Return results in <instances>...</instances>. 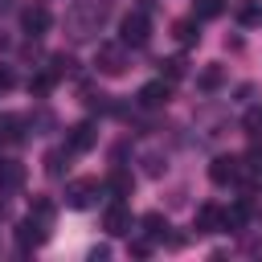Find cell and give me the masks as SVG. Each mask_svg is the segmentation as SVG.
<instances>
[{"label":"cell","mask_w":262,"mask_h":262,"mask_svg":"<svg viewBox=\"0 0 262 262\" xmlns=\"http://www.w3.org/2000/svg\"><path fill=\"white\" fill-rule=\"evenodd\" d=\"M119 41L131 45V49H143V45L151 41V20H147V12H127L123 25H119Z\"/></svg>","instance_id":"cell-1"},{"label":"cell","mask_w":262,"mask_h":262,"mask_svg":"<svg viewBox=\"0 0 262 262\" xmlns=\"http://www.w3.org/2000/svg\"><path fill=\"white\" fill-rule=\"evenodd\" d=\"M98 192H102V184H98V180H90V176L70 180V184H66V205H70V209H90Z\"/></svg>","instance_id":"cell-2"},{"label":"cell","mask_w":262,"mask_h":262,"mask_svg":"<svg viewBox=\"0 0 262 262\" xmlns=\"http://www.w3.org/2000/svg\"><path fill=\"white\" fill-rule=\"evenodd\" d=\"M45 237H49V221H41V217H33V213L16 225V246H20V250H37Z\"/></svg>","instance_id":"cell-3"},{"label":"cell","mask_w":262,"mask_h":262,"mask_svg":"<svg viewBox=\"0 0 262 262\" xmlns=\"http://www.w3.org/2000/svg\"><path fill=\"white\" fill-rule=\"evenodd\" d=\"M94 66L102 70V74H123L127 70V45L119 41V45H98V57H94Z\"/></svg>","instance_id":"cell-4"},{"label":"cell","mask_w":262,"mask_h":262,"mask_svg":"<svg viewBox=\"0 0 262 262\" xmlns=\"http://www.w3.org/2000/svg\"><path fill=\"white\" fill-rule=\"evenodd\" d=\"M209 180L221 184V188H225V184H237V180H242V160H237V156H217V160L209 164Z\"/></svg>","instance_id":"cell-5"},{"label":"cell","mask_w":262,"mask_h":262,"mask_svg":"<svg viewBox=\"0 0 262 262\" xmlns=\"http://www.w3.org/2000/svg\"><path fill=\"white\" fill-rule=\"evenodd\" d=\"M102 229H106L111 237H123V233H131V209H127L123 201L106 205V213H102Z\"/></svg>","instance_id":"cell-6"},{"label":"cell","mask_w":262,"mask_h":262,"mask_svg":"<svg viewBox=\"0 0 262 262\" xmlns=\"http://www.w3.org/2000/svg\"><path fill=\"white\" fill-rule=\"evenodd\" d=\"M20 25H25V33H45L53 25V16H49L45 4H25L20 8Z\"/></svg>","instance_id":"cell-7"},{"label":"cell","mask_w":262,"mask_h":262,"mask_svg":"<svg viewBox=\"0 0 262 262\" xmlns=\"http://www.w3.org/2000/svg\"><path fill=\"white\" fill-rule=\"evenodd\" d=\"M168 94H172V82H168V78H156V82H147V86L139 90V106H151V111H156V106L168 102Z\"/></svg>","instance_id":"cell-8"},{"label":"cell","mask_w":262,"mask_h":262,"mask_svg":"<svg viewBox=\"0 0 262 262\" xmlns=\"http://www.w3.org/2000/svg\"><path fill=\"white\" fill-rule=\"evenodd\" d=\"M94 139H98L94 123H78V127L66 135V151H70V156H74V151H90V147H94Z\"/></svg>","instance_id":"cell-9"},{"label":"cell","mask_w":262,"mask_h":262,"mask_svg":"<svg viewBox=\"0 0 262 262\" xmlns=\"http://www.w3.org/2000/svg\"><path fill=\"white\" fill-rule=\"evenodd\" d=\"M196 233H225V213L217 205H201L196 209Z\"/></svg>","instance_id":"cell-10"},{"label":"cell","mask_w":262,"mask_h":262,"mask_svg":"<svg viewBox=\"0 0 262 262\" xmlns=\"http://www.w3.org/2000/svg\"><path fill=\"white\" fill-rule=\"evenodd\" d=\"M221 213H225V233H229V229H242V225H246L250 205H246V201H237V205H229V209H221Z\"/></svg>","instance_id":"cell-11"},{"label":"cell","mask_w":262,"mask_h":262,"mask_svg":"<svg viewBox=\"0 0 262 262\" xmlns=\"http://www.w3.org/2000/svg\"><path fill=\"white\" fill-rule=\"evenodd\" d=\"M164 233H168V221H164L160 213H147V217H143V237H147V242H164Z\"/></svg>","instance_id":"cell-12"},{"label":"cell","mask_w":262,"mask_h":262,"mask_svg":"<svg viewBox=\"0 0 262 262\" xmlns=\"http://www.w3.org/2000/svg\"><path fill=\"white\" fill-rule=\"evenodd\" d=\"M225 12V0H192V16L196 20H213Z\"/></svg>","instance_id":"cell-13"},{"label":"cell","mask_w":262,"mask_h":262,"mask_svg":"<svg viewBox=\"0 0 262 262\" xmlns=\"http://www.w3.org/2000/svg\"><path fill=\"white\" fill-rule=\"evenodd\" d=\"M131 184H135V180H131V176H127L123 168H119V172H111V180H106V188L115 192V201H123V196H131Z\"/></svg>","instance_id":"cell-14"},{"label":"cell","mask_w":262,"mask_h":262,"mask_svg":"<svg viewBox=\"0 0 262 262\" xmlns=\"http://www.w3.org/2000/svg\"><path fill=\"white\" fill-rule=\"evenodd\" d=\"M196 37H201V33H196V16H192V20H176V41H180V45H192Z\"/></svg>","instance_id":"cell-15"},{"label":"cell","mask_w":262,"mask_h":262,"mask_svg":"<svg viewBox=\"0 0 262 262\" xmlns=\"http://www.w3.org/2000/svg\"><path fill=\"white\" fill-rule=\"evenodd\" d=\"M20 176H25V172H20V164H0V184L16 188V184H20Z\"/></svg>","instance_id":"cell-16"},{"label":"cell","mask_w":262,"mask_h":262,"mask_svg":"<svg viewBox=\"0 0 262 262\" xmlns=\"http://www.w3.org/2000/svg\"><path fill=\"white\" fill-rule=\"evenodd\" d=\"M242 127H246L250 135H258V131H262V106H250L246 119H242Z\"/></svg>","instance_id":"cell-17"},{"label":"cell","mask_w":262,"mask_h":262,"mask_svg":"<svg viewBox=\"0 0 262 262\" xmlns=\"http://www.w3.org/2000/svg\"><path fill=\"white\" fill-rule=\"evenodd\" d=\"M160 78H168V82L184 78V61H180V57H168V61H164V74H160Z\"/></svg>","instance_id":"cell-18"},{"label":"cell","mask_w":262,"mask_h":262,"mask_svg":"<svg viewBox=\"0 0 262 262\" xmlns=\"http://www.w3.org/2000/svg\"><path fill=\"white\" fill-rule=\"evenodd\" d=\"M29 213H33V217H41V221H49V217H53V205L41 196V201H33V209H29Z\"/></svg>","instance_id":"cell-19"},{"label":"cell","mask_w":262,"mask_h":262,"mask_svg":"<svg viewBox=\"0 0 262 262\" xmlns=\"http://www.w3.org/2000/svg\"><path fill=\"white\" fill-rule=\"evenodd\" d=\"M201 86H205V90L221 86V70H217V66H213V70H205V74H201Z\"/></svg>","instance_id":"cell-20"},{"label":"cell","mask_w":262,"mask_h":262,"mask_svg":"<svg viewBox=\"0 0 262 262\" xmlns=\"http://www.w3.org/2000/svg\"><path fill=\"white\" fill-rule=\"evenodd\" d=\"M49 86H53V74H37V78L29 82V90H37V94H45Z\"/></svg>","instance_id":"cell-21"},{"label":"cell","mask_w":262,"mask_h":262,"mask_svg":"<svg viewBox=\"0 0 262 262\" xmlns=\"http://www.w3.org/2000/svg\"><path fill=\"white\" fill-rule=\"evenodd\" d=\"M70 151H49V176H61V160H66Z\"/></svg>","instance_id":"cell-22"},{"label":"cell","mask_w":262,"mask_h":262,"mask_svg":"<svg viewBox=\"0 0 262 262\" xmlns=\"http://www.w3.org/2000/svg\"><path fill=\"white\" fill-rule=\"evenodd\" d=\"M16 86V78H12V70L8 66H0V90H12Z\"/></svg>","instance_id":"cell-23"}]
</instances>
